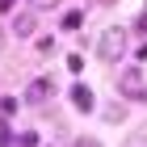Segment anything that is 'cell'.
<instances>
[{
  "label": "cell",
  "mask_w": 147,
  "mask_h": 147,
  "mask_svg": "<svg viewBox=\"0 0 147 147\" xmlns=\"http://www.w3.org/2000/svg\"><path fill=\"white\" fill-rule=\"evenodd\" d=\"M122 51H126V30L122 25H109V30L101 34V42H97V55L113 63V59H122Z\"/></svg>",
  "instance_id": "cell-1"
},
{
  "label": "cell",
  "mask_w": 147,
  "mask_h": 147,
  "mask_svg": "<svg viewBox=\"0 0 147 147\" xmlns=\"http://www.w3.org/2000/svg\"><path fill=\"white\" fill-rule=\"evenodd\" d=\"M118 88H122V97H130V101H143L147 97V80H143V71L126 67L122 76H118Z\"/></svg>",
  "instance_id": "cell-2"
},
{
  "label": "cell",
  "mask_w": 147,
  "mask_h": 147,
  "mask_svg": "<svg viewBox=\"0 0 147 147\" xmlns=\"http://www.w3.org/2000/svg\"><path fill=\"white\" fill-rule=\"evenodd\" d=\"M46 97H51V80H34V84L25 88V101H30V105H42Z\"/></svg>",
  "instance_id": "cell-3"
},
{
  "label": "cell",
  "mask_w": 147,
  "mask_h": 147,
  "mask_svg": "<svg viewBox=\"0 0 147 147\" xmlns=\"http://www.w3.org/2000/svg\"><path fill=\"white\" fill-rule=\"evenodd\" d=\"M71 105H76V109H92V92L84 88V84H76V88H71Z\"/></svg>",
  "instance_id": "cell-4"
},
{
  "label": "cell",
  "mask_w": 147,
  "mask_h": 147,
  "mask_svg": "<svg viewBox=\"0 0 147 147\" xmlns=\"http://www.w3.org/2000/svg\"><path fill=\"white\" fill-rule=\"evenodd\" d=\"M13 34H34V13H21V17H17V21H13Z\"/></svg>",
  "instance_id": "cell-5"
},
{
  "label": "cell",
  "mask_w": 147,
  "mask_h": 147,
  "mask_svg": "<svg viewBox=\"0 0 147 147\" xmlns=\"http://www.w3.org/2000/svg\"><path fill=\"white\" fill-rule=\"evenodd\" d=\"M63 30H80V13H67L63 17Z\"/></svg>",
  "instance_id": "cell-6"
},
{
  "label": "cell",
  "mask_w": 147,
  "mask_h": 147,
  "mask_svg": "<svg viewBox=\"0 0 147 147\" xmlns=\"http://www.w3.org/2000/svg\"><path fill=\"white\" fill-rule=\"evenodd\" d=\"M71 147H97V143H92V139H76Z\"/></svg>",
  "instance_id": "cell-7"
},
{
  "label": "cell",
  "mask_w": 147,
  "mask_h": 147,
  "mask_svg": "<svg viewBox=\"0 0 147 147\" xmlns=\"http://www.w3.org/2000/svg\"><path fill=\"white\" fill-rule=\"evenodd\" d=\"M0 9H13V0H0Z\"/></svg>",
  "instance_id": "cell-8"
},
{
  "label": "cell",
  "mask_w": 147,
  "mask_h": 147,
  "mask_svg": "<svg viewBox=\"0 0 147 147\" xmlns=\"http://www.w3.org/2000/svg\"><path fill=\"white\" fill-rule=\"evenodd\" d=\"M34 4H51V0H34Z\"/></svg>",
  "instance_id": "cell-9"
},
{
  "label": "cell",
  "mask_w": 147,
  "mask_h": 147,
  "mask_svg": "<svg viewBox=\"0 0 147 147\" xmlns=\"http://www.w3.org/2000/svg\"><path fill=\"white\" fill-rule=\"evenodd\" d=\"M0 46H4V34H0Z\"/></svg>",
  "instance_id": "cell-10"
}]
</instances>
